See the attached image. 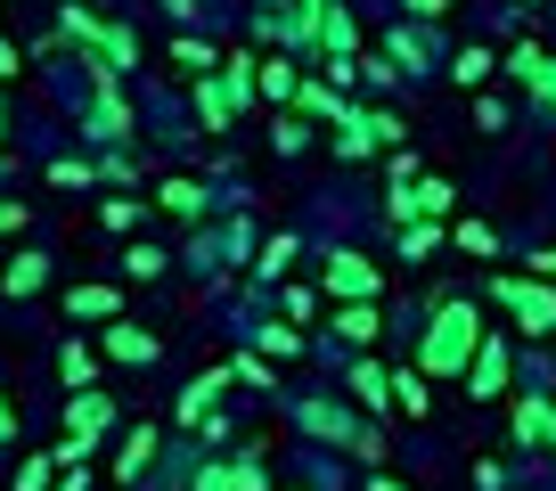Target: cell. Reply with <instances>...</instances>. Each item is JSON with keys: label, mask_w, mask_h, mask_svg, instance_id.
Listing matches in <instances>:
<instances>
[{"label": "cell", "mask_w": 556, "mask_h": 491, "mask_svg": "<svg viewBox=\"0 0 556 491\" xmlns=\"http://www.w3.org/2000/svg\"><path fill=\"white\" fill-rule=\"evenodd\" d=\"M409 9H417V17H442V9H451V0H409Z\"/></svg>", "instance_id": "cell-44"}, {"label": "cell", "mask_w": 556, "mask_h": 491, "mask_svg": "<svg viewBox=\"0 0 556 491\" xmlns=\"http://www.w3.org/2000/svg\"><path fill=\"white\" fill-rule=\"evenodd\" d=\"M164 270H173V263H164V246H148V238H139L131 254H123V279H139V287H148V279H164Z\"/></svg>", "instance_id": "cell-22"}, {"label": "cell", "mask_w": 556, "mask_h": 491, "mask_svg": "<svg viewBox=\"0 0 556 491\" xmlns=\"http://www.w3.org/2000/svg\"><path fill=\"white\" fill-rule=\"evenodd\" d=\"M295 426H303V435H319V442H361L352 410H336V402H295Z\"/></svg>", "instance_id": "cell-11"}, {"label": "cell", "mask_w": 556, "mask_h": 491, "mask_svg": "<svg viewBox=\"0 0 556 491\" xmlns=\"http://www.w3.org/2000/svg\"><path fill=\"white\" fill-rule=\"evenodd\" d=\"M377 287H384V270L377 263H368V254H336V263H328V295L336 303H377Z\"/></svg>", "instance_id": "cell-7"}, {"label": "cell", "mask_w": 556, "mask_h": 491, "mask_svg": "<svg viewBox=\"0 0 556 491\" xmlns=\"http://www.w3.org/2000/svg\"><path fill=\"white\" fill-rule=\"evenodd\" d=\"M25 213H34V205H17V197H0V238H17V229H25Z\"/></svg>", "instance_id": "cell-40"}, {"label": "cell", "mask_w": 556, "mask_h": 491, "mask_svg": "<svg viewBox=\"0 0 556 491\" xmlns=\"http://www.w3.org/2000/svg\"><path fill=\"white\" fill-rule=\"evenodd\" d=\"M254 352H262V361H295V352H303V336L270 319V328H254Z\"/></svg>", "instance_id": "cell-24"}, {"label": "cell", "mask_w": 556, "mask_h": 491, "mask_svg": "<svg viewBox=\"0 0 556 491\" xmlns=\"http://www.w3.org/2000/svg\"><path fill=\"white\" fill-rule=\"evenodd\" d=\"M0 173H9V156H0Z\"/></svg>", "instance_id": "cell-49"}, {"label": "cell", "mask_w": 556, "mask_h": 491, "mask_svg": "<svg viewBox=\"0 0 556 491\" xmlns=\"http://www.w3.org/2000/svg\"><path fill=\"white\" fill-rule=\"evenodd\" d=\"M352 393H361L368 410H393V402H384V393H393V377H384V368H368V361L352 368Z\"/></svg>", "instance_id": "cell-26"}, {"label": "cell", "mask_w": 556, "mask_h": 491, "mask_svg": "<svg viewBox=\"0 0 556 491\" xmlns=\"http://www.w3.org/2000/svg\"><path fill=\"white\" fill-rule=\"evenodd\" d=\"M393 410H409V418L434 410V402H426V368H401V377H393Z\"/></svg>", "instance_id": "cell-23"}, {"label": "cell", "mask_w": 556, "mask_h": 491, "mask_svg": "<svg viewBox=\"0 0 556 491\" xmlns=\"http://www.w3.org/2000/svg\"><path fill=\"white\" fill-rule=\"evenodd\" d=\"M66 312L74 319H115V287H66Z\"/></svg>", "instance_id": "cell-20"}, {"label": "cell", "mask_w": 556, "mask_h": 491, "mask_svg": "<svg viewBox=\"0 0 556 491\" xmlns=\"http://www.w3.org/2000/svg\"><path fill=\"white\" fill-rule=\"evenodd\" d=\"M523 90H532L540 106H556V58H540V66H532V83H523Z\"/></svg>", "instance_id": "cell-37"}, {"label": "cell", "mask_w": 556, "mask_h": 491, "mask_svg": "<svg viewBox=\"0 0 556 491\" xmlns=\"http://www.w3.org/2000/svg\"><path fill=\"white\" fill-rule=\"evenodd\" d=\"M295 99H303V106H312V115H328V123H336V115H344V99H336V90H328V83H295Z\"/></svg>", "instance_id": "cell-33"}, {"label": "cell", "mask_w": 556, "mask_h": 491, "mask_svg": "<svg viewBox=\"0 0 556 491\" xmlns=\"http://www.w3.org/2000/svg\"><path fill=\"white\" fill-rule=\"evenodd\" d=\"M287 263H295V238H287V229H278V238L262 246V279H278V270H287Z\"/></svg>", "instance_id": "cell-36"}, {"label": "cell", "mask_w": 556, "mask_h": 491, "mask_svg": "<svg viewBox=\"0 0 556 491\" xmlns=\"http://www.w3.org/2000/svg\"><path fill=\"white\" fill-rule=\"evenodd\" d=\"M115 435V393H99V386H83L66 402V442H83V451H99V442Z\"/></svg>", "instance_id": "cell-4"}, {"label": "cell", "mask_w": 556, "mask_h": 491, "mask_svg": "<svg viewBox=\"0 0 556 491\" xmlns=\"http://www.w3.org/2000/svg\"><path fill=\"white\" fill-rule=\"evenodd\" d=\"M458 246H467V254H500V238H491L483 222H458Z\"/></svg>", "instance_id": "cell-38"}, {"label": "cell", "mask_w": 556, "mask_h": 491, "mask_svg": "<svg viewBox=\"0 0 556 491\" xmlns=\"http://www.w3.org/2000/svg\"><path fill=\"white\" fill-rule=\"evenodd\" d=\"M0 131H9V99H0Z\"/></svg>", "instance_id": "cell-48"}, {"label": "cell", "mask_w": 556, "mask_h": 491, "mask_svg": "<svg viewBox=\"0 0 556 491\" xmlns=\"http://www.w3.org/2000/svg\"><path fill=\"white\" fill-rule=\"evenodd\" d=\"M229 377H238V386H254V393H270V386H278L262 352H238V361H229Z\"/></svg>", "instance_id": "cell-27"}, {"label": "cell", "mask_w": 556, "mask_h": 491, "mask_svg": "<svg viewBox=\"0 0 556 491\" xmlns=\"http://www.w3.org/2000/svg\"><path fill=\"white\" fill-rule=\"evenodd\" d=\"M0 287H9V295H41V287H50V254H41V246H25V254H9V270H0Z\"/></svg>", "instance_id": "cell-16"}, {"label": "cell", "mask_w": 556, "mask_h": 491, "mask_svg": "<svg viewBox=\"0 0 556 491\" xmlns=\"http://www.w3.org/2000/svg\"><path fill=\"white\" fill-rule=\"evenodd\" d=\"M278 303H287V319H312V312H319L312 287H278Z\"/></svg>", "instance_id": "cell-39"}, {"label": "cell", "mask_w": 556, "mask_h": 491, "mask_svg": "<svg viewBox=\"0 0 556 491\" xmlns=\"http://www.w3.org/2000/svg\"><path fill=\"white\" fill-rule=\"evenodd\" d=\"M491 295H500L532 336H540V328H556V287H548V279H491Z\"/></svg>", "instance_id": "cell-5"}, {"label": "cell", "mask_w": 556, "mask_h": 491, "mask_svg": "<svg viewBox=\"0 0 556 491\" xmlns=\"http://www.w3.org/2000/svg\"><path fill=\"white\" fill-rule=\"evenodd\" d=\"M270 148H278V156H303V148H312V131H303V123H295V115H278V131H270Z\"/></svg>", "instance_id": "cell-34"}, {"label": "cell", "mask_w": 556, "mask_h": 491, "mask_svg": "<svg viewBox=\"0 0 556 491\" xmlns=\"http://www.w3.org/2000/svg\"><path fill=\"white\" fill-rule=\"evenodd\" d=\"M173 58H180V66H197V74L222 66V58H213V41H197V34H180V41H173Z\"/></svg>", "instance_id": "cell-35"}, {"label": "cell", "mask_w": 556, "mask_h": 491, "mask_svg": "<svg viewBox=\"0 0 556 491\" xmlns=\"http://www.w3.org/2000/svg\"><path fill=\"white\" fill-rule=\"evenodd\" d=\"M507 426H516V442H523V451H548V442H556V402L523 393V402L507 410Z\"/></svg>", "instance_id": "cell-9"}, {"label": "cell", "mask_w": 556, "mask_h": 491, "mask_svg": "<svg viewBox=\"0 0 556 491\" xmlns=\"http://www.w3.org/2000/svg\"><path fill=\"white\" fill-rule=\"evenodd\" d=\"M9 442H17V402L0 393V451H9Z\"/></svg>", "instance_id": "cell-41"}, {"label": "cell", "mask_w": 556, "mask_h": 491, "mask_svg": "<svg viewBox=\"0 0 556 491\" xmlns=\"http://www.w3.org/2000/svg\"><path fill=\"white\" fill-rule=\"evenodd\" d=\"M475 344H483V319H475V303H442L434 328H426V344H417V368H426V377H467Z\"/></svg>", "instance_id": "cell-1"}, {"label": "cell", "mask_w": 556, "mask_h": 491, "mask_svg": "<svg viewBox=\"0 0 556 491\" xmlns=\"http://www.w3.org/2000/svg\"><path fill=\"white\" fill-rule=\"evenodd\" d=\"M99 352H106V361H123V368H156V361H164V336H148V328H131V319H106V336H99Z\"/></svg>", "instance_id": "cell-6"}, {"label": "cell", "mask_w": 556, "mask_h": 491, "mask_svg": "<svg viewBox=\"0 0 556 491\" xmlns=\"http://www.w3.org/2000/svg\"><path fill=\"white\" fill-rule=\"evenodd\" d=\"M58 483V458L41 451V458H17V491H50Z\"/></svg>", "instance_id": "cell-30"}, {"label": "cell", "mask_w": 556, "mask_h": 491, "mask_svg": "<svg viewBox=\"0 0 556 491\" xmlns=\"http://www.w3.org/2000/svg\"><path fill=\"white\" fill-rule=\"evenodd\" d=\"M99 361H106V352H99V344H83V336H74V344L58 352V377H66V386L83 393V386H99Z\"/></svg>", "instance_id": "cell-17"}, {"label": "cell", "mask_w": 556, "mask_h": 491, "mask_svg": "<svg viewBox=\"0 0 556 491\" xmlns=\"http://www.w3.org/2000/svg\"><path fill=\"white\" fill-rule=\"evenodd\" d=\"M319 41H328V50H336V58H344V50H352V41H361V25H352V17H344V9H336V17H319Z\"/></svg>", "instance_id": "cell-32"}, {"label": "cell", "mask_w": 556, "mask_h": 491, "mask_svg": "<svg viewBox=\"0 0 556 491\" xmlns=\"http://www.w3.org/2000/svg\"><path fill=\"white\" fill-rule=\"evenodd\" d=\"M245 90H254V58H222V66L197 83V115H205L213 131H229V115L245 106Z\"/></svg>", "instance_id": "cell-3"}, {"label": "cell", "mask_w": 556, "mask_h": 491, "mask_svg": "<svg viewBox=\"0 0 556 491\" xmlns=\"http://www.w3.org/2000/svg\"><path fill=\"white\" fill-rule=\"evenodd\" d=\"M50 180H58V189H90V180H99V164H90V156H58Z\"/></svg>", "instance_id": "cell-28"}, {"label": "cell", "mask_w": 556, "mask_h": 491, "mask_svg": "<svg viewBox=\"0 0 556 491\" xmlns=\"http://www.w3.org/2000/svg\"><path fill=\"white\" fill-rule=\"evenodd\" d=\"M336 328H344V344H368V336H377V303H352Z\"/></svg>", "instance_id": "cell-31"}, {"label": "cell", "mask_w": 556, "mask_h": 491, "mask_svg": "<svg viewBox=\"0 0 556 491\" xmlns=\"http://www.w3.org/2000/svg\"><path fill=\"white\" fill-rule=\"evenodd\" d=\"M17 83V50H9V41H0V90Z\"/></svg>", "instance_id": "cell-43"}, {"label": "cell", "mask_w": 556, "mask_h": 491, "mask_svg": "<svg viewBox=\"0 0 556 491\" xmlns=\"http://www.w3.org/2000/svg\"><path fill=\"white\" fill-rule=\"evenodd\" d=\"M139 123H131V106H123V90L106 83V90H90V115H83V140H131Z\"/></svg>", "instance_id": "cell-8"}, {"label": "cell", "mask_w": 556, "mask_h": 491, "mask_svg": "<svg viewBox=\"0 0 556 491\" xmlns=\"http://www.w3.org/2000/svg\"><path fill=\"white\" fill-rule=\"evenodd\" d=\"M156 205L173 213V222H205V189H197V180H164Z\"/></svg>", "instance_id": "cell-18"}, {"label": "cell", "mask_w": 556, "mask_h": 491, "mask_svg": "<svg viewBox=\"0 0 556 491\" xmlns=\"http://www.w3.org/2000/svg\"><path fill=\"white\" fill-rule=\"evenodd\" d=\"M491 74H500V58H491V50H458L451 58V83H467V90H483Z\"/></svg>", "instance_id": "cell-21"}, {"label": "cell", "mask_w": 556, "mask_h": 491, "mask_svg": "<svg viewBox=\"0 0 556 491\" xmlns=\"http://www.w3.org/2000/svg\"><path fill=\"white\" fill-rule=\"evenodd\" d=\"M434 246H442V222H401V254H409V263H426Z\"/></svg>", "instance_id": "cell-25"}, {"label": "cell", "mask_w": 556, "mask_h": 491, "mask_svg": "<svg viewBox=\"0 0 556 491\" xmlns=\"http://www.w3.org/2000/svg\"><path fill=\"white\" fill-rule=\"evenodd\" d=\"M50 491H90V467H66V475H58Z\"/></svg>", "instance_id": "cell-42"}, {"label": "cell", "mask_w": 556, "mask_h": 491, "mask_svg": "<svg viewBox=\"0 0 556 491\" xmlns=\"http://www.w3.org/2000/svg\"><path fill=\"white\" fill-rule=\"evenodd\" d=\"M222 386H229V368H205V377H197V386L180 393V410H173V418H180V426H222V418H213V402H222Z\"/></svg>", "instance_id": "cell-13"}, {"label": "cell", "mask_w": 556, "mask_h": 491, "mask_svg": "<svg viewBox=\"0 0 556 491\" xmlns=\"http://www.w3.org/2000/svg\"><path fill=\"white\" fill-rule=\"evenodd\" d=\"M189 491H262V467L254 458H205Z\"/></svg>", "instance_id": "cell-12"}, {"label": "cell", "mask_w": 556, "mask_h": 491, "mask_svg": "<svg viewBox=\"0 0 556 491\" xmlns=\"http://www.w3.org/2000/svg\"><path fill=\"white\" fill-rule=\"evenodd\" d=\"M148 467H156V426H123V442H115V475H123V483H139Z\"/></svg>", "instance_id": "cell-14"}, {"label": "cell", "mask_w": 556, "mask_h": 491, "mask_svg": "<svg viewBox=\"0 0 556 491\" xmlns=\"http://www.w3.org/2000/svg\"><path fill=\"white\" fill-rule=\"evenodd\" d=\"M336 148H344V156H377L384 148L377 115H368V106H344V115H336Z\"/></svg>", "instance_id": "cell-15"}, {"label": "cell", "mask_w": 556, "mask_h": 491, "mask_svg": "<svg viewBox=\"0 0 556 491\" xmlns=\"http://www.w3.org/2000/svg\"><path fill=\"white\" fill-rule=\"evenodd\" d=\"M467 386L483 393H507V336H483V344H475V361H467Z\"/></svg>", "instance_id": "cell-10"}, {"label": "cell", "mask_w": 556, "mask_h": 491, "mask_svg": "<svg viewBox=\"0 0 556 491\" xmlns=\"http://www.w3.org/2000/svg\"><path fill=\"white\" fill-rule=\"evenodd\" d=\"M58 34L83 41V58H90V66H106V74H131L139 66V34H131V25H115V17H99V9H83V0L58 17Z\"/></svg>", "instance_id": "cell-2"}, {"label": "cell", "mask_w": 556, "mask_h": 491, "mask_svg": "<svg viewBox=\"0 0 556 491\" xmlns=\"http://www.w3.org/2000/svg\"><path fill=\"white\" fill-rule=\"evenodd\" d=\"M532 270H540V279H556V254H532Z\"/></svg>", "instance_id": "cell-46"}, {"label": "cell", "mask_w": 556, "mask_h": 491, "mask_svg": "<svg viewBox=\"0 0 556 491\" xmlns=\"http://www.w3.org/2000/svg\"><path fill=\"white\" fill-rule=\"evenodd\" d=\"M99 222H106V229H139V222H148V205H139V197H106Z\"/></svg>", "instance_id": "cell-29"}, {"label": "cell", "mask_w": 556, "mask_h": 491, "mask_svg": "<svg viewBox=\"0 0 556 491\" xmlns=\"http://www.w3.org/2000/svg\"><path fill=\"white\" fill-rule=\"evenodd\" d=\"M368 491H409V483H393V475H377V483H368Z\"/></svg>", "instance_id": "cell-47"}, {"label": "cell", "mask_w": 556, "mask_h": 491, "mask_svg": "<svg viewBox=\"0 0 556 491\" xmlns=\"http://www.w3.org/2000/svg\"><path fill=\"white\" fill-rule=\"evenodd\" d=\"M164 17H197V0H164Z\"/></svg>", "instance_id": "cell-45"}, {"label": "cell", "mask_w": 556, "mask_h": 491, "mask_svg": "<svg viewBox=\"0 0 556 491\" xmlns=\"http://www.w3.org/2000/svg\"><path fill=\"white\" fill-rule=\"evenodd\" d=\"M254 83L270 90V99H295V83H303V74H295V58L278 50V58H262V66H254Z\"/></svg>", "instance_id": "cell-19"}]
</instances>
